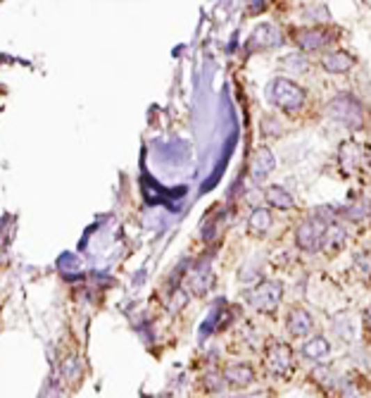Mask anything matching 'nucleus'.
<instances>
[{
	"label": "nucleus",
	"instance_id": "3",
	"mask_svg": "<svg viewBox=\"0 0 371 398\" xmlns=\"http://www.w3.org/2000/svg\"><path fill=\"white\" fill-rule=\"evenodd\" d=\"M329 222L322 215H312L310 220H305L295 231V243H298L300 251L305 253H317L319 248L326 241V231H329Z\"/></svg>",
	"mask_w": 371,
	"mask_h": 398
},
{
	"label": "nucleus",
	"instance_id": "4",
	"mask_svg": "<svg viewBox=\"0 0 371 398\" xmlns=\"http://www.w3.org/2000/svg\"><path fill=\"white\" fill-rule=\"evenodd\" d=\"M283 298V284L281 282H262L248 293V303L260 312H274Z\"/></svg>",
	"mask_w": 371,
	"mask_h": 398
},
{
	"label": "nucleus",
	"instance_id": "10",
	"mask_svg": "<svg viewBox=\"0 0 371 398\" xmlns=\"http://www.w3.org/2000/svg\"><path fill=\"white\" fill-rule=\"evenodd\" d=\"M285 327H288V332L293 334V337H307L314 327V320L305 308H293L288 312V322H285Z\"/></svg>",
	"mask_w": 371,
	"mask_h": 398
},
{
	"label": "nucleus",
	"instance_id": "13",
	"mask_svg": "<svg viewBox=\"0 0 371 398\" xmlns=\"http://www.w3.org/2000/svg\"><path fill=\"white\" fill-rule=\"evenodd\" d=\"M338 160H340V167L345 169V172H355L359 160H362V148H359L355 141H345V144L340 146Z\"/></svg>",
	"mask_w": 371,
	"mask_h": 398
},
{
	"label": "nucleus",
	"instance_id": "11",
	"mask_svg": "<svg viewBox=\"0 0 371 398\" xmlns=\"http://www.w3.org/2000/svg\"><path fill=\"white\" fill-rule=\"evenodd\" d=\"M255 379V369L245 362H238V365H228L224 369V382L228 386H236V389H243V386L253 384Z\"/></svg>",
	"mask_w": 371,
	"mask_h": 398
},
{
	"label": "nucleus",
	"instance_id": "15",
	"mask_svg": "<svg viewBox=\"0 0 371 398\" xmlns=\"http://www.w3.org/2000/svg\"><path fill=\"white\" fill-rule=\"evenodd\" d=\"M271 229V213L267 208L253 210V215L248 217V231L255 236H265Z\"/></svg>",
	"mask_w": 371,
	"mask_h": 398
},
{
	"label": "nucleus",
	"instance_id": "2",
	"mask_svg": "<svg viewBox=\"0 0 371 398\" xmlns=\"http://www.w3.org/2000/svg\"><path fill=\"white\" fill-rule=\"evenodd\" d=\"M326 115L347 129H359L364 124V107L350 93H340L326 105Z\"/></svg>",
	"mask_w": 371,
	"mask_h": 398
},
{
	"label": "nucleus",
	"instance_id": "25",
	"mask_svg": "<svg viewBox=\"0 0 371 398\" xmlns=\"http://www.w3.org/2000/svg\"><path fill=\"white\" fill-rule=\"evenodd\" d=\"M364 320H367V325L371 327V305H369V308H367V315H364Z\"/></svg>",
	"mask_w": 371,
	"mask_h": 398
},
{
	"label": "nucleus",
	"instance_id": "5",
	"mask_svg": "<svg viewBox=\"0 0 371 398\" xmlns=\"http://www.w3.org/2000/svg\"><path fill=\"white\" fill-rule=\"evenodd\" d=\"M281 43H283V33L278 31V26L257 24L253 29V33H250L248 43H245V50H248V53H260V50L278 48Z\"/></svg>",
	"mask_w": 371,
	"mask_h": 398
},
{
	"label": "nucleus",
	"instance_id": "9",
	"mask_svg": "<svg viewBox=\"0 0 371 398\" xmlns=\"http://www.w3.org/2000/svg\"><path fill=\"white\" fill-rule=\"evenodd\" d=\"M188 289H191V293H196V296H205L212 289V284H214V275H212V270H210L207 265H203V267H196V270L188 275Z\"/></svg>",
	"mask_w": 371,
	"mask_h": 398
},
{
	"label": "nucleus",
	"instance_id": "24",
	"mask_svg": "<svg viewBox=\"0 0 371 398\" xmlns=\"http://www.w3.org/2000/svg\"><path fill=\"white\" fill-rule=\"evenodd\" d=\"M250 13H260V10H265V3H255V5H250Z\"/></svg>",
	"mask_w": 371,
	"mask_h": 398
},
{
	"label": "nucleus",
	"instance_id": "20",
	"mask_svg": "<svg viewBox=\"0 0 371 398\" xmlns=\"http://www.w3.org/2000/svg\"><path fill=\"white\" fill-rule=\"evenodd\" d=\"M57 263H60V270L62 272H72V270H81V265H79V260L74 258L72 253H65L62 255L60 260H57Z\"/></svg>",
	"mask_w": 371,
	"mask_h": 398
},
{
	"label": "nucleus",
	"instance_id": "8",
	"mask_svg": "<svg viewBox=\"0 0 371 398\" xmlns=\"http://www.w3.org/2000/svg\"><path fill=\"white\" fill-rule=\"evenodd\" d=\"M274 167H276L274 153L269 148H260V151L253 155V160H250V177L255 181H265L274 172Z\"/></svg>",
	"mask_w": 371,
	"mask_h": 398
},
{
	"label": "nucleus",
	"instance_id": "16",
	"mask_svg": "<svg viewBox=\"0 0 371 398\" xmlns=\"http://www.w3.org/2000/svg\"><path fill=\"white\" fill-rule=\"evenodd\" d=\"M265 198H267V203H269L271 208H278V210L295 208V198L290 196L283 186H269V189L265 191Z\"/></svg>",
	"mask_w": 371,
	"mask_h": 398
},
{
	"label": "nucleus",
	"instance_id": "18",
	"mask_svg": "<svg viewBox=\"0 0 371 398\" xmlns=\"http://www.w3.org/2000/svg\"><path fill=\"white\" fill-rule=\"evenodd\" d=\"M331 17L329 8L322 3H312V5H305V20H312V22H326Z\"/></svg>",
	"mask_w": 371,
	"mask_h": 398
},
{
	"label": "nucleus",
	"instance_id": "14",
	"mask_svg": "<svg viewBox=\"0 0 371 398\" xmlns=\"http://www.w3.org/2000/svg\"><path fill=\"white\" fill-rule=\"evenodd\" d=\"M329 353H331V344L324 337H312L310 341H305V346H302V355L314 362H322Z\"/></svg>",
	"mask_w": 371,
	"mask_h": 398
},
{
	"label": "nucleus",
	"instance_id": "22",
	"mask_svg": "<svg viewBox=\"0 0 371 398\" xmlns=\"http://www.w3.org/2000/svg\"><path fill=\"white\" fill-rule=\"evenodd\" d=\"M38 398H60V386H57L55 382H48L43 386V391Z\"/></svg>",
	"mask_w": 371,
	"mask_h": 398
},
{
	"label": "nucleus",
	"instance_id": "12",
	"mask_svg": "<svg viewBox=\"0 0 371 398\" xmlns=\"http://www.w3.org/2000/svg\"><path fill=\"white\" fill-rule=\"evenodd\" d=\"M352 65H355V58H352L350 53H345V50L329 53V55H324V60H322V67L329 74H342V72L350 70Z\"/></svg>",
	"mask_w": 371,
	"mask_h": 398
},
{
	"label": "nucleus",
	"instance_id": "19",
	"mask_svg": "<svg viewBox=\"0 0 371 398\" xmlns=\"http://www.w3.org/2000/svg\"><path fill=\"white\" fill-rule=\"evenodd\" d=\"M186 303H188V293L184 291V289H176V291L171 293V298H169V310L171 312H181L186 308Z\"/></svg>",
	"mask_w": 371,
	"mask_h": 398
},
{
	"label": "nucleus",
	"instance_id": "6",
	"mask_svg": "<svg viewBox=\"0 0 371 398\" xmlns=\"http://www.w3.org/2000/svg\"><path fill=\"white\" fill-rule=\"evenodd\" d=\"M267 367L276 377H285L293 369V349L288 344H271L267 351Z\"/></svg>",
	"mask_w": 371,
	"mask_h": 398
},
{
	"label": "nucleus",
	"instance_id": "23",
	"mask_svg": "<svg viewBox=\"0 0 371 398\" xmlns=\"http://www.w3.org/2000/svg\"><path fill=\"white\" fill-rule=\"evenodd\" d=\"M77 358H67V362H65V369H62V372H65V377H70V379H74L77 377Z\"/></svg>",
	"mask_w": 371,
	"mask_h": 398
},
{
	"label": "nucleus",
	"instance_id": "1",
	"mask_svg": "<svg viewBox=\"0 0 371 398\" xmlns=\"http://www.w3.org/2000/svg\"><path fill=\"white\" fill-rule=\"evenodd\" d=\"M265 93H267V100L283 112H298L300 107L305 105V98H307L305 89L283 77H276L274 82L267 84Z\"/></svg>",
	"mask_w": 371,
	"mask_h": 398
},
{
	"label": "nucleus",
	"instance_id": "17",
	"mask_svg": "<svg viewBox=\"0 0 371 398\" xmlns=\"http://www.w3.org/2000/svg\"><path fill=\"white\" fill-rule=\"evenodd\" d=\"M342 241H345V231H342V227L338 224H331L329 231H326V241H324V246H326V251H338L342 246Z\"/></svg>",
	"mask_w": 371,
	"mask_h": 398
},
{
	"label": "nucleus",
	"instance_id": "7",
	"mask_svg": "<svg viewBox=\"0 0 371 398\" xmlns=\"http://www.w3.org/2000/svg\"><path fill=\"white\" fill-rule=\"evenodd\" d=\"M331 41H333V36H331L326 29H319V26H314V29H300L295 33V43H298L305 53H314V50L326 48Z\"/></svg>",
	"mask_w": 371,
	"mask_h": 398
},
{
	"label": "nucleus",
	"instance_id": "21",
	"mask_svg": "<svg viewBox=\"0 0 371 398\" xmlns=\"http://www.w3.org/2000/svg\"><path fill=\"white\" fill-rule=\"evenodd\" d=\"M355 265H357L359 275L371 277V255H367V253H359L357 258H355Z\"/></svg>",
	"mask_w": 371,
	"mask_h": 398
}]
</instances>
